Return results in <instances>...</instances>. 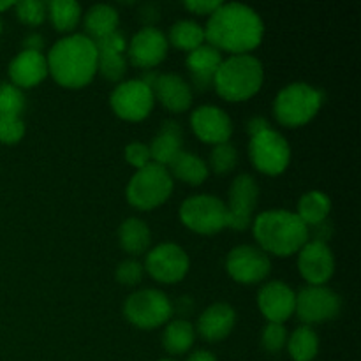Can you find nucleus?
Instances as JSON below:
<instances>
[{
    "label": "nucleus",
    "mask_w": 361,
    "mask_h": 361,
    "mask_svg": "<svg viewBox=\"0 0 361 361\" xmlns=\"http://www.w3.org/2000/svg\"><path fill=\"white\" fill-rule=\"evenodd\" d=\"M252 231L261 250L279 257L300 252V249L309 242L305 222L289 210L263 212L252 219Z\"/></svg>",
    "instance_id": "obj_3"
},
{
    "label": "nucleus",
    "mask_w": 361,
    "mask_h": 361,
    "mask_svg": "<svg viewBox=\"0 0 361 361\" xmlns=\"http://www.w3.org/2000/svg\"><path fill=\"white\" fill-rule=\"evenodd\" d=\"M238 162V152L231 143L215 145L210 154V168L215 175H226Z\"/></svg>",
    "instance_id": "obj_34"
},
{
    "label": "nucleus",
    "mask_w": 361,
    "mask_h": 361,
    "mask_svg": "<svg viewBox=\"0 0 361 361\" xmlns=\"http://www.w3.org/2000/svg\"><path fill=\"white\" fill-rule=\"evenodd\" d=\"M296 293L282 281L267 282L257 293V307L268 323H284L295 314Z\"/></svg>",
    "instance_id": "obj_18"
},
{
    "label": "nucleus",
    "mask_w": 361,
    "mask_h": 361,
    "mask_svg": "<svg viewBox=\"0 0 361 361\" xmlns=\"http://www.w3.org/2000/svg\"><path fill=\"white\" fill-rule=\"evenodd\" d=\"M222 63V55L214 46L203 44L187 55L185 66L189 69L192 87L200 92L214 87L215 73Z\"/></svg>",
    "instance_id": "obj_21"
},
{
    "label": "nucleus",
    "mask_w": 361,
    "mask_h": 361,
    "mask_svg": "<svg viewBox=\"0 0 361 361\" xmlns=\"http://www.w3.org/2000/svg\"><path fill=\"white\" fill-rule=\"evenodd\" d=\"M152 92L154 97L171 113H183L192 104V88L178 74H157Z\"/></svg>",
    "instance_id": "obj_19"
},
{
    "label": "nucleus",
    "mask_w": 361,
    "mask_h": 361,
    "mask_svg": "<svg viewBox=\"0 0 361 361\" xmlns=\"http://www.w3.org/2000/svg\"><path fill=\"white\" fill-rule=\"evenodd\" d=\"M14 7H16L18 20L32 27L41 25L48 16V4L41 0H23V2L14 4Z\"/></svg>",
    "instance_id": "obj_35"
},
{
    "label": "nucleus",
    "mask_w": 361,
    "mask_h": 361,
    "mask_svg": "<svg viewBox=\"0 0 361 361\" xmlns=\"http://www.w3.org/2000/svg\"><path fill=\"white\" fill-rule=\"evenodd\" d=\"M109 104L120 118L141 122L154 109L155 97L152 88L141 80H127L116 85L109 97Z\"/></svg>",
    "instance_id": "obj_10"
},
{
    "label": "nucleus",
    "mask_w": 361,
    "mask_h": 361,
    "mask_svg": "<svg viewBox=\"0 0 361 361\" xmlns=\"http://www.w3.org/2000/svg\"><path fill=\"white\" fill-rule=\"evenodd\" d=\"M307 229H309V240H312V242L328 243V240L334 235V226H331L330 221H323L319 224L309 226Z\"/></svg>",
    "instance_id": "obj_42"
},
{
    "label": "nucleus",
    "mask_w": 361,
    "mask_h": 361,
    "mask_svg": "<svg viewBox=\"0 0 361 361\" xmlns=\"http://www.w3.org/2000/svg\"><path fill=\"white\" fill-rule=\"evenodd\" d=\"M95 48H97V51H116V53H123L127 49V41L126 37H123L122 32L115 30L111 32V34L104 35V37L97 39V41H94Z\"/></svg>",
    "instance_id": "obj_40"
},
{
    "label": "nucleus",
    "mask_w": 361,
    "mask_h": 361,
    "mask_svg": "<svg viewBox=\"0 0 361 361\" xmlns=\"http://www.w3.org/2000/svg\"><path fill=\"white\" fill-rule=\"evenodd\" d=\"M300 275L309 286H324L335 274V256L328 243L309 242L298 252Z\"/></svg>",
    "instance_id": "obj_16"
},
{
    "label": "nucleus",
    "mask_w": 361,
    "mask_h": 361,
    "mask_svg": "<svg viewBox=\"0 0 361 361\" xmlns=\"http://www.w3.org/2000/svg\"><path fill=\"white\" fill-rule=\"evenodd\" d=\"M342 300L334 289L326 286H307L296 295L295 312L307 326L324 323L338 316Z\"/></svg>",
    "instance_id": "obj_11"
},
{
    "label": "nucleus",
    "mask_w": 361,
    "mask_h": 361,
    "mask_svg": "<svg viewBox=\"0 0 361 361\" xmlns=\"http://www.w3.org/2000/svg\"><path fill=\"white\" fill-rule=\"evenodd\" d=\"M13 6H14V4L9 2V0H4V2L0 0V13H4V11L9 9V7H13Z\"/></svg>",
    "instance_id": "obj_47"
},
{
    "label": "nucleus",
    "mask_w": 361,
    "mask_h": 361,
    "mask_svg": "<svg viewBox=\"0 0 361 361\" xmlns=\"http://www.w3.org/2000/svg\"><path fill=\"white\" fill-rule=\"evenodd\" d=\"M118 27V13L113 6L108 4H95L85 14V30H87V37L92 41L104 37V35L111 34Z\"/></svg>",
    "instance_id": "obj_26"
},
{
    "label": "nucleus",
    "mask_w": 361,
    "mask_h": 361,
    "mask_svg": "<svg viewBox=\"0 0 361 361\" xmlns=\"http://www.w3.org/2000/svg\"><path fill=\"white\" fill-rule=\"evenodd\" d=\"M25 136V123L21 116L0 115V143L16 145Z\"/></svg>",
    "instance_id": "obj_37"
},
{
    "label": "nucleus",
    "mask_w": 361,
    "mask_h": 361,
    "mask_svg": "<svg viewBox=\"0 0 361 361\" xmlns=\"http://www.w3.org/2000/svg\"><path fill=\"white\" fill-rule=\"evenodd\" d=\"M288 349L295 361H312L319 353V337L312 326L302 324L293 331L288 341Z\"/></svg>",
    "instance_id": "obj_30"
},
{
    "label": "nucleus",
    "mask_w": 361,
    "mask_h": 361,
    "mask_svg": "<svg viewBox=\"0 0 361 361\" xmlns=\"http://www.w3.org/2000/svg\"><path fill=\"white\" fill-rule=\"evenodd\" d=\"M173 192V176L168 168L150 162L137 169L127 183V201L137 210H154L169 200Z\"/></svg>",
    "instance_id": "obj_6"
},
{
    "label": "nucleus",
    "mask_w": 361,
    "mask_h": 361,
    "mask_svg": "<svg viewBox=\"0 0 361 361\" xmlns=\"http://www.w3.org/2000/svg\"><path fill=\"white\" fill-rule=\"evenodd\" d=\"M236 324V312L228 303H214L197 319V331L208 342H221Z\"/></svg>",
    "instance_id": "obj_22"
},
{
    "label": "nucleus",
    "mask_w": 361,
    "mask_h": 361,
    "mask_svg": "<svg viewBox=\"0 0 361 361\" xmlns=\"http://www.w3.org/2000/svg\"><path fill=\"white\" fill-rule=\"evenodd\" d=\"M168 37L155 27H143L127 44V59L140 69L159 66L168 55Z\"/></svg>",
    "instance_id": "obj_15"
},
{
    "label": "nucleus",
    "mask_w": 361,
    "mask_h": 361,
    "mask_svg": "<svg viewBox=\"0 0 361 361\" xmlns=\"http://www.w3.org/2000/svg\"><path fill=\"white\" fill-rule=\"evenodd\" d=\"M126 159L136 169L145 168L152 162L150 148H148V145L141 143V141H134V143H129L126 147Z\"/></svg>",
    "instance_id": "obj_39"
},
{
    "label": "nucleus",
    "mask_w": 361,
    "mask_h": 361,
    "mask_svg": "<svg viewBox=\"0 0 361 361\" xmlns=\"http://www.w3.org/2000/svg\"><path fill=\"white\" fill-rule=\"evenodd\" d=\"M48 16L59 32H73L81 20V6L74 0L48 2Z\"/></svg>",
    "instance_id": "obj_31"
},
{
    "label": "nucleus",
    "mask_w": 361,
    "mask_h": 361,
    "mask_svg": "<svg viewBox=\"0 0 361 361\" xmlns=\"http://www.w3.org/2000/svg\"><path fill=\"white\" fill-rule=\"evenodd\" d=\"M221 0H187L183 6L187 11L194 14H200V16H210L215 11L221 7Z\"/></svg>",
    "instance_id": "obj_41"
},
{
    "label": "nucleus",
    "mask_w": 361,
    "mask_h": 361,
    "mask_svg": "<svg viewBox=\"0 0 361 361\" xmlns=\"http://www.w3.org/2000/svg\"><path fill=\"white\" fill-rule=\"evenodd\" d=\"M21 44L25 46V49H30V51H41L42 46H44V37L41 34H37V32H32V34H28L23 39Z\"/></svg>",
    "instance_id": "obj_44"
},
{
    "label": "nucleus",
    "mask_w": 361,
    "mask_h": 361,
    "mask_svg": "<svg viewBox=\"0 0 361 361\" xmlns=\"http://www.w3.org/2000/svg\"><path fill=\"white\" fill-rule=\"evenodd\" d=\"M148 148H150L152 161L168 168L178 157V154L183 152V130L180 123H176L175 120H164Z\"/></svg>",
    "instance_id": "obj_23"
},
{
    "label": "nucleus",
    "mask_w": 361,
    "mask_h": 361,
    "mask_svg": "<svg viewBox=\"0 0 361 361\" xmlns=\"http://www.w3.org/2000/svg\"><path fill=\"white\" fill-rule=\"evenodd\" d=\"M123 314L136 328L154 330L171 319L173 303L168 295L159 289H141L126 300Z\"/></svg>",
    "instance_id": "obj_8"
},
{
    "label": "nucleus",
    "mask_w": 361,
    "mask_h": 361,
    "mask_svg": "<svg viewBox=\"0 0 361 361\" xmlns=\"http://www.w3.org/2000/svg\"><path fill=\"white\" fill-rule=\"evenodd\" d=\"M180 219L190 231L200 235H215L228 228V207L212 194L187 197L180 207Z\"/></svg>",
    "instance_id": "obj_7"
},
{
    "label": "nucleus",
    "mask_w": 361,
    "mask_h": 361,
    "mask_svg": "<svg viewBox=\"0 0 361 361\" xmlns=\"http://www.w3.org/2000/svg\"><path fill=\"white\" fill-rule=\"evenodd\" d=\"M48 74V60L42 55V51L23 49L9 63L11 83L20 90L37 87Z\"/></svg>",
    "instance_id": "obj_20"
},
{
    "label": "nucleus",
    "mask_w": 361,
    "mask_h": 361,
    "mask_svg": "<svg viewBox=\"0 0 361 361\" xmlns=\"http://www.w3.org/2000/svg\"><path fill=\"white\" fill-rule=\"evenodd\" d=\"M152 233L147 222L137 217H130L123 221L118 228V243L127 254L140 256L150 247Z\"/></svg>",
    "instance_id": "obj_24"
},
{
    "label": "nucleus",
    "mask_w": 361,
    "mask_h": 361,
    "mask_svg": "<svg viewBox=\"0 0 361 361\" xmlns=\"http://www.w3.org/2000/svg\"><path fill=\"white\" fill-rule=\"evenodd\" d=\"M187 361H217V358H215L212 353L203 351V349H201V351L192 353V355L189 356V360H187Z\"/></svg>",
    "instance_id": "obj_46"
},
{
    "label": "nucleus",
    "mask_w": 361,
    "mask_h": 361,
    "mask_svg": "<svg viewBox=\"0 0 361 361\" xmlns=\"http://www.w3.org/2000/svg\"><path fill=\"white\" fill-rule=\"evenodd\" d=\"M97 73L108 81H120L127 73V56L116 51H97Z\"/></svg>",
    "instance_id": "obj_32"
},
{
    "label": "nucleus",
    "mask_w": 361,
    "mask_h": 361,
    "mask_svg": "<svg viewBox=\"0 0 361 361\" xmlns=\"http://www.w3.org/2000/svg\"><path fill=\"white\" fill-rule=\"evenodd\" d=\"M143 264L136 259H126L116 267V281L123 286H136L143 281Z\"/></svg>",
    "instance_id": "obj_38"
},
{
    "label": "nucleus",
    "mask_w": 361,
    "mask_h": 361,
    "mask_svg": "<svg viewBox=\"0 0 361 361\" xmlns=\"http://www.w3.org/2000/svg\"><path fill=\"white\" fill-rule=\"evenodd\" d=\"M226 270L240 284H257L268 277L271 263L268 254L259 247L238 245L226 257Z\"/></svg>",
    "instance_id": "obj_14"
},
{
    "label": "nucleus",
    "mask_w": 361,
    "mask_h": 361,
    "mask_svg": "<svg viewBox=\"0 0 361 361\" xmlns=\"http://www.w3.org/2000/svg\"><path fill=\"white\" fill-rule=\"evenodd\" d=\"M97 48L85 34H71L59 39L49 49L48 73L66 88H83L97 73Z\"/></svg>",
    "instance_id": "obj_2"
},
{
    "label": "nucleus",
    "mask_w": 361,
    "mask_h": 361,
    "mask_svg": "<svg viewBox=\"0 0 361 361\" xmlns=\"http://www.w3.org/2000/svg\"><path fill=\"white\" fill-rule=\"evenodd\" d=\"M331 212V200L328 194L321 192V190H310V192L303 194L298 201V215L305 226L319 224V222L328 221V215Z\"/></svg>",
    "instance_id": "obj_27"
},
{
    "label": "nucleus",
    "mask_w": 361,
    "mask_h": 361,
    "mask_svg": "<svg viewBox=\"0 0 361 361\" xmlns=\"http://www.w3.org/2000/svg\"><path fill=\"white\" fill-rule=\"evenodd\" d=\"M141 14V20L147 23V27H154V21H157L159 18V11L154 4H145L140 11Z\"/></svg>",
    "instance_id": "obj_45"
},
{
    "label": "nucleus",
    "mask_w": 361,
    "mask_h": 361,
    "mask_svg": "<svg viewBox=\"0 0 361 361\" xmlns=\"http://www.w3.org/2000/svg\"><path fill=\"white\" fill-rule=\"evenodd\" d=\"M264 23L252 7L240 2L221 4L214 14L208 16L204 39L215 49H224L233 55H245L261 44Z\"/></svg>",
    "instance_id": "obj_1"
},
{
    "label": "nucleus",
    "mask_w": 361,
    "mask_h": 361,
    "mask_svg": "<svg viewBox=\"0 0 361 361\" xmlns=\"http://www.w3.org/2000/svg\"><path fill=\"white\" fill-rule=\"evenodd\" d=\"M249 155L257 171L277 176L284 173L291 162V147L281 133L268 129L250 137Z\"/></svg>",
    "instance_id": "obj_9"
},
{
    "label": "nucleus",
    "mask_w": 361,
    "mask_h": 361,
    "mask_svg": "<svg viewBox=\"0 0 361 361\" xmlns=\"http://www.w3.org/2000/svg\"><path fill=\"white\" fill-rule=\"evenodd\" d=\"M25 111L23 92L13 83H0V115L21 116Z\"/></svg>",
    "instance_id": "obj_33"
},
{
    "label": "nucleus",
    "mask_w": 361,
    "mask_h": 361,
    "mask_svg": "<svg viewBox=\"0 0 361 361\" xmlns=\"http://www.w3.org/2000/svg\"><path fill=\"white\" fill-rule=\"evenodd\" d=\"M168 168L169 175L173 178L182 180V182L189 183V185H201L208 178V173H210L207 162L200 155L190 154V152L185 150L178 154V157Z\"/></svg>",
    "instance_id": "obj_25"
},
{
    "label": "nucleus",
    "mask_w": 361,
    "mask_h": 361,
    "mask_svg": "<svg viewBox=\"0 0 361 361\" xmlns=\"http://www.w3.org/2000/svg\"><path fill=\"white\" fill-rule=\"evenodd\" d=\"M263 63L250 53H245L222 59V63L215 73L214 88L226 101L242 102L254 97L263 87Z\"/></svg>",
    "instance_id": "obj_4"
},
{
    "label": "nucleus",
    "mask_w": 361,
    "mask_h": 361,
    "mask_svg": "<svg viewBox=\"0 0 361 361\" xmlns=\"http://www.w3.org/2000/svg\"><path fill=\"white\" fill-rule=\"evenodd\" d=\"M323 101V92L296 81L279 92L274 102V115L286 127L305 126L319 113Z\"/></svg>",
    "instance_id": "obj_5"
},
{
    "label": "nucleus",
    "mask_w": 361,
    "mask_h": 361,
    "mask_svg": "<svg viewBox=\"0 0 361 361\" xmlns=\"http://www.w3.org/2000/svg\"><path fill=\"white\" fill-rule=\"evenodd\" d=\"M194 341H196V331L185 319L171 321L162 334V345L169 355H183L192 348Z\"/></svg>",
    "instance_id": "obj_28"
},
{
    "label": "nucleus",
    "mask_w": 361,
    "mask_h": 361,
    "mask_svg": "<svg viewBox=\"0 0 361 361\" xmlns=\"http://www.w3.org/2000/svg\"><path fill=\"white\" fill-rule=\"evenodd\" d=\"M161 361H171V360H161Z\"/></svg>",
    "instance_id": "obj_49"
},
{
    "label": "nucleus",
    "mask_w": 361,
    "mask_h": 361,
    "mask_svg": "<svg viewBox=\"0 0 361 361\" xmlns=\"http://www.w3.org/2000/svg\"><path fill=\"white\" fill-rule=\"evenodd\" d=\"M189 256L176 243H161L147 254L145 270L161 284H176L189 271Z\"/></svg>",
    "instance_id": "obj_12"
},
{
    "label": "nucleus",
    "mask_w": 361,
    "mask_h": 361,
    "mask_svg": "<svg viewBox=\"0 0 361 361\" xmlns=\"http://www.w3.org/2000/svg\"><path fill=\"white\" fill-rule=\"evenodd\" d=\"M259 196V187L257 182L250 175H238L233 180L229 187V201H228V228L235 231H245L249 226H252L254 210Z\"/></svg>",
    "instance_id": "obj_13"
},
{
    "label": "nucleus",
    "mask_w": 361,
    "mask_h": 361,
    "mask_svg": "<svg viewBox=\"0 0 361 361\" xmlns=\"http://www.w3.org/2000/svg\"><path fill=\"white\" fill-rule=\"evenodd\" d=\"M268 129H271V127H270V122H268L264 116H254V118H250L249 122L245 123V130L250 134V137L256 136V134L264 133V130Z\"/></svg>",
    "instance_id": "obj_43"
},
{
    "label": "nucleus",
    "mask_w": 361,
    "mask_h": 361,
    "mask_svg": "<svg viewBox=\"0 0 361 361\" xmlns=\"http://www.w3.org/2000/svg\"><path fill=\"white\" fill-rule=\"evenodd\" d=\"M288 344V330L281 323H268L261 331V345L264 351L275 353L282 351V348Z\"/></svg>",
    "instance_id": "obj_36"
},
{
    "label": "nucleus",
    "mask_w": 361,
    "mask_h": 361,
    "mask_svg": "<svg viewBox=\"0 0 361 361\" xmlns=\"http://www.w3.org/2000/svg\"><path fill=\"white\" fill-rule=\"evenodd\" d=\"M190 126L194 134L203 143L222 145L228 143L233 134V123L228 113L217 106H200L190 115Z\"/></svg>",
    "instance_id": "obj_17"
},
{
    "label": "nucleus",
    "mask_w": 361,
    "mask_h": 361,
    "mask_svg": "<svg viewBox=\"0 0 361 361\" xmlns=\"http://www.w3.org/2000/svg\"><path fill=\"white\" fill-rule=\"evenodd\" d=\"M204 28L197 21L192 20H180L171 25L169 28V39L175 48L185 49V51H194L196 48L204 44Z\"/></svg>",
    "instance_id": "obj_29"
},
{
    "label": "nucleus",
    "mask_w": 361,
    "mask_h": 361,
    "mask_svg": "<svg viewBox=\"0 0 361 361\" xmlns=\"http://www.w3.org/2000/svg\"><path fill=\"white\" fill-rule=\"evenodd\" d=\"M0 34H2V21H0Z\"/></svg>",
    "instance_id": "obj_48"
}]
</instances>
